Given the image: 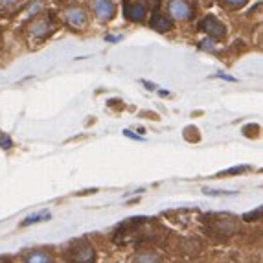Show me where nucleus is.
Listing matches in <instances>:
<instances>
[{
	"label": "nucleus",
	"instance_id": "1",
	"mask_svg": "<svg viewBox=\"0 0 263 263\" xmlns=\"http://www.w3.org/2000/svg\"><path fill=\"white\" fill-rule=\"evenodd\" d=\"M68 258L72 259V263H92L94 249L87 241H78L68 249Z\"/></svg>",
	"mask_w": 263,
	"mask_h": 263
},
{
	"label": "nucleus",
	"instance_id": "3",
	"mask_svg": "<svg viewBox=\"0 0 263 263\" xmlns=\"http://www.w3.org/2000/svg\"><path fill=\"white\" fill-rule=\"evenodd\" d=\"M92 11H94V15H96L98 21L107 22V21H110V18H112L116 8H114L112 0H94V2H92Z\"/></svg>",
	"mask_w": 263,
	"mask_h": 263
},
{
	"label": "nucleus",
	"instance_id": "10",
	"mask_svg": "<svg viewBox=\"0 0 263 263\" xmlns=\"http://www.w3.org/2000/svg\"><path fill=\"white\" fill-rule=\"evenodd\" d=\"M24 263H52V256L43 252V250H35V252L26 256V261Z\"/></svg>",
	"mask_w": 263,
	"mask_h": 263
},
{
	"label": "nucleus",
	"instance_id": "21",
	"mask_svg": "<svg viewBox=\"0 0 263 263\" xmlns=\"http://www.w3.org/2000/svg\"><path fill=\"white\" fill-rule=\"evenodd\" d=\"M0 263H8V261H6V259H4V258H0Z\"/></svg>",
	"mask_w": 263,
	"mask_h": 263
},
{
	"label": "nucleus",
	"instance_id": "18",
	"mask_svg": "<svg viewBox=\"0 0 263 263\" xmlns=\"http://www.w3.org/2000/svg\"><path fill=\"white\" fill-rule=\"evenodd\" d=\"M142 83L145 85V87L149 88V90H155V88H157V85H153V83H149V81H142Z\"/></svg>",
	"mask_w": 263,
	"mask_h": 263
},
{
	"label": "nucleus",
	"instance_id": "9",
	"mask_svg": "<svg viewBox=\"0 0 263 263\" xmlns=\"http://www.w3.org/2000/svg\"><path fill=\"white\" fill-rule=\"evenodd\" d=\"M48 219H50V212H46V210L35 212V214L28 215L26 219L21 223V227H30V224H33V223H41V221H48Z\"/></svg>",
	"mask_w": 263,
	"mask_h": 263
},
{
	"label": "nucleus",
	"instance_id": "14",
	"mask_svg": "<svg viewBox=\"0 0 263 263\" xmlns=\"http://www.w3.org/2000/svg\"><path fill=\"white\" fill-rule=\"evenodd\" d=\"M17 0H0V8H11Z\"/></svg>",
	"mask_w": 263,
	"mask_h": 263
},
{
	"label": "nucleus",
	"instance_id": "19",
	"mask_svg": "<svg viewBox=\"0 0 263 263\" xmlns=\"http://www.w3.org/2000/svg\"><path fill=\"white\" fill-rule=\"evenodd\" d=\"M217 78H221V79H228V81H236L234 78H230V76H224V74H219Z\"/></svg>",
	"mask_w": 263,
	"mask_h": 263
},
{
	"label": "nucleus",
	"instance_id": "15",
	"mask_svg": "<svg viewBox=\"0 0 263 263\" xmlns=\"http://www.w3.org/2000/svg\"><path fill=\"white\" fill-rule=\"evenodd\" d=\"M123 135L127 136V138H135V140H144V138H142V136H136V135H133V133L129 131V129H125V131H123Z\"/></svg>",
	"mask_w": 263,
	"mask_h": 263
},
{
	"label": "nucleus",
	"instance_id": "5",
	"mask_svg": "<svg viewBox=\"0 0 263 263\" xmlns=\"http://www.w3.org/2000/svg\"><path fill=\"white\" fill-rule=\"evenodd\" d=\"M201 30H204L208 35L215 37V39H219V37L224 35V26L215 17H206V18H204V21L201 22Z\"/></svg>",
	"mask_w": 263,
	"mask_h": 263
},
{
	"label": "nucleus",
	"instance_id": "7",
	"mask_svg": "<svg viewBox=\"0 0 263 263\" xmlns=\"http://www.w3.org/2000/svg\"><path fill=\"white\" fill-rule=\"evenodd\" d=\"M151 28L157 31H167L171 30V21L162 13H155L151 18Z\"/></svg>",
	"mask_w": 263,
	"mask_h": 263
},
{
	"label": "nucleus",
	"instance_id": "6",
	"mask_svg": "<svg viewBox=\"0 0 263 263\" xmlns=\"http://www.w3.org/2000/svg\"><path fill=\"white\" fill-rule=\"evenodd\" d=\"M147 13V9L142 2H125V15L131 21H142Z\"/></svg>",
	"mask_w": 263,
	"mask_h": 263
},
{
	"label": "nucleus",
	"instance_id": "20",
	"mask_svg": "<svg viewBox=\"0 0 263 263\" xmlns=\"http://www.w3.org/2000/svg\"><path fill=\"white\" fill-rule=\"evenodd\" d=\"M118 39H120V37H112V35L107 37V41H118Z\"/></svg>",
	"mask_w": 263,
	"mask_h": 263
},
{
	"label": "nucleus",
	"instance_id": "11",
	"mask_svg": "<svg viewBox=\"0 0 263 263\" xmlns=\"http://www.w3.org/2000/svg\"><path fill=\"white\" fill-rule=\"evenodd\" d=\"M135 263H162V261H160V258L155 254H140L135 259Z\"/></svg>",
	"mask_w": 263,
	"mask_h": 263
},
{
	"label": "nucleus",
	"instance_id": "2",
	"mask_svg": "<svg viewBox=\"0 0 263 263\" xmlns=\"http://www.w3.org/2000/svg\"><path fill=\"white\" fill-rule=\"evenodd\" d=\"M193 13V8L188 0H170V15L177 21H188Z\"/></svg>",
	"mask_w": 263,
	"mask_h": 263
},
{
	"label": "nucleus",
	"instance_id": "8",
	"mask_svg": "<svg viewBox=\"0 0 263 263\" xmlns=\"http://www.w3.org/2000/svg\"><path fill=\"white\" fill-rule=\"evenodd\" d=\"M48 31H50V21H46V18H39V21H35L31 24V33L35 37L48 35Z\"/></svg>",
	"mask_w": 263,
	"mask_h": 263
},
{
	"label": "nucleus",
	"instance_id": "4",
	"mask_svg": "<svg viewBox=\"0 0 263 263\" xmlns=\"http://www.w3.org/2000/svg\"><path fill=\"white\" fill-rule=\"evenodd\" d=\"M65 21L70 24L76 30H81V28L87 26V15L81 8H70L65 11Z\"/></svg>",
	"mask_w": 263,
	"mask_h": 263
},
{
	"label": "nucleus",
	"instance_id": "13",
	"mask_svg": "<svg viewBox=\"0 0 263 263\" xmlns=\"http://www.w3.org/2000/svg\"><path fill=\"white\" fill-rule=\"evenodd\" d=\"M261 215V206L258 208L256 212H249V214L243 215V221H247V223H252V221H256Z\"/></svg>",
	"mask_w": 263,
	"mask_h": 263
},
{
	"label": "nucleus",
	"instance_id": "12",
	"mask_svg": "<svg viewBox=\"0 0 263 263\" xmlns=\"http://www.w3.org/2000/svg\"><path fill=\"white\" fill-rule=\"evenodd\" d=\"M0 147H2V149H11V147H13V140L2 131H0Z\"/></svg>",
	"mask_w": 263,
	"mask_h": 263
},
{
	"label": "nucleus",
	"instance_id": "17",
	"mask_svg": "<svg viewBox=\"0 0 263 263\" xmlns=\"http://www.w3.org/2000/svg\"><path fill=\"white\" fill-rule=\"evenodd\" d=\"M228 4H232V6H243L247 2V0H227Z\"/></svg>",
	"mask_w": 263,
	"mask_h": 263
},
{
	"label": "nucleus",
	"instance_id": "16",
	"mask_svg": "<svg viewBox=\"0 0 263 263\" xmlns=\"http://www.w3.org/2000/svg\"><path fill=\"white\" fill-rule=\"evenodd\" d=\"M247 170H249V167H232V170H228V171H224V173H227V175H228V173H241V171H247Z\"/></svg>",
	"mask_w": 263,
	"mask_h": 263
}]
</instances>
